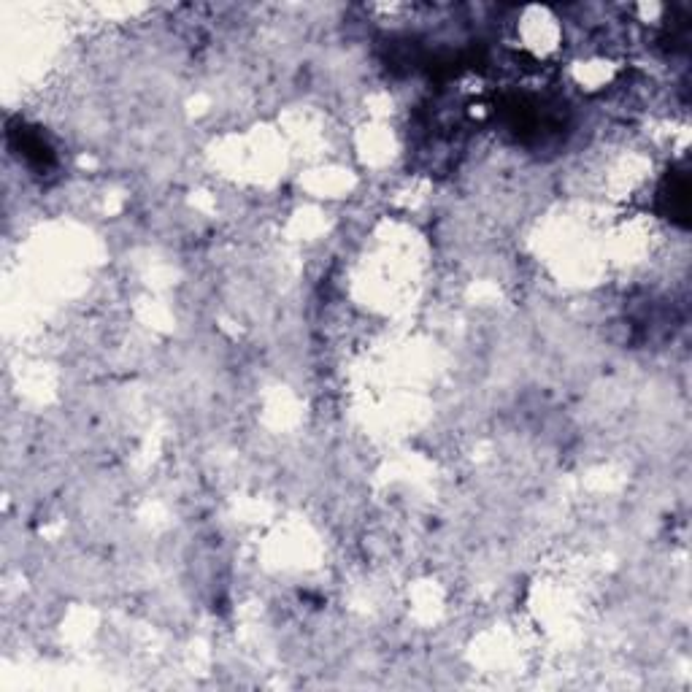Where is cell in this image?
Returning <instances> with one entry per match:
<instances>
[{"label":"cell","instance_id":"obj_1","mask_svg":"<svg viewBox=\"0 0 692 692\" xmlns=\"http://www.w3.org/2000/svg\"><path fill=\"white\" fill-rule=\"evenodd\" d=\"M11 144L19 152V157H25V163L38 168V171H46V168H52V163H55L52 146L46 144L41 133L25 128V125L11 128Z\"/></svg>","mask_w":692,"mask_h":692}]
</instances>
